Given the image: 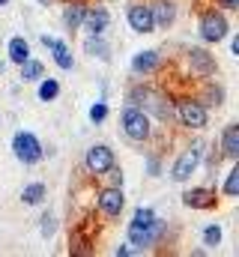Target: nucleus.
<instances>
[{
    "label": "nucleus",
    "mask_w": 239,
    "mask_h": 257,
    "mask_svg": "<svg viewBox=\"0 0 239 257\" xmlns=\"http://www.w3.org/2000/svg\"><path fill=\"white\" fill-rule=\"evenodd\" d=\"M129 102L132 105H138L141 111H147V114H153L159 123H165V126H171L177 117H174V99L165 93V90H156V87H144V84H138V87H132L129 90Z\"/></svg>",
    "instance_id": "f257e3e1"
},
{
    "label": "nucleus",
    "mask_w": 239,
    "mask_h": 257,
    "mask_svg": "<svg viewBox=\"0 0 239 257\" xmlns=\"http://www.w3.org/2000/svg\"><path fill=\"white\" fill-rule=\"evenodd\" d=\"M120 126H123V132H126V138H129V141H135V144H147V141L153 138L150 114H147V111H141V108H138V105H132V102L123 108Z\"/></svg>",
    "instance_id": "f03ea898"
},
{
    "label": "nucleus",
    "mask_w": 239,
    "mask_h": 257,
    "mask_svg": "<svg viewBox=\"0 0 239 257\" xmlns=\"http://www.w3.org/2000/svg\"><path fill=\"white\" fill-rule=\"evenodd\" d=\"M197 30H200V39H203V42L218 45L221 39H227L230 24H227L224 12L212 6V9H203V12H200V24H197Z\"/></svg>",
    "instance_id": "7ed1b4c3"
},
{
    "label": "nucleus",
    "mask_w": 239,
    "mask_h": 257,
    "mask_svg": "<svg viewBox=\"0 0 239 257\" xmlns=\"http://www.w3.org/2000/svg\"><path fill=\"white\" fill-rule=\"evenodd\" d=\"M203 141H194L188 150H182L179 153V159L174 162V168H171V180L174 183H185V180H191V174L197 171V165H200V159H203Z\"/></svg>",
    "instance_id": "20e7f679"
},
{
    "label": "nucleus",
    "mask_w": 239,
    "mask_h": 257,
    "mask_svg": "<svg viewBox=\"0 0 239 257\" xmlns=\"http://www.w3.org/2000/svg\"><path fill=\"white\" fill-rule=\"evenodd\" d=\"M12 153H15V159H18L21 165H36V162H42V156H45V150H42V144H39V138H36L33 132H15V138H12Z\"/></svg>",
    "instance_id": "39448f33"
},
{
    "label": "nucleus",
    "mask_w": 239,
    "mask_h": 257,
    "mask_svg": "<svg viewBox=\"0 0 239 257\" xmlns=\"http://www.w3.org/2000/svg\"><path fill=\"white\" fill-rule=\"evenodd\" d=\"M174 117L185 128H203L206 126V105H200L194 96H182L174 105Z\"/></svg>",
    "instance_id": "423d86ee"
},
{
    "label": "nucleus",
    "mask_w": 239,
    "mask_h": 257,
    "mask_svg": "<svg viewBox=\"0 0 239 257\" xmlns=\"http://www.w3.org/2000/svg\"><path fill=\"white\" fill-rule=\"evenodd\" d=\"M117 162H114V150L108 147V144H93L90 150H87V156H84V168H87V174H93V177H105L108 174V168H114Z\"/></svg>",
    "instance_id": "0eeeda50"
},
{
    "label": "nucleus",
    "mask_w": 239,
    "mask_h": 257,
    "mask_svg": "<svg viewBox=\"0 0 239 257\" xmlns=\"http://www.w3.org/2000/svg\"><path fill=\"white\" fill-rule=\"evenodd\" d=\"M185 63H188V69H191L197 78H212V75L218 72L215 57H212L206 48H188V51H185Z\"/></svg>",
    "instance_id": "6e6552de"
},
{
    "label": "nucleus",
    "mask_w": 239,
    "mask_h": 257,
    "mask_svg": "<svg viewBox=\"0 0 239 257\" xmlns=\"http://www.w3.org/2000/svg\"><path fill=\"white\" fill-rule=\"evenodd\" d=\"M96 203H99V212H102L105 218H117L120 212H123V206H126L123 189H117V186H105L102 192L96 194Z\"/></svg>",
    "instance_id": "1a4fd4ad"
},
{
    "label": "nucleus",
    "mask_w": 239,
    "mask_h": 257,
    "mask_svg": "<svg viewBox=\"0 0 239 257\" xmlns=\"http://www.w3.org/2000/svg\"><path fill=\"white\" fill-rule=\"evenodd\" d=\"M108 24H111V12H108L105 6H87V9H84L81 27L87 30V36H102V33L108 30Z\"/></svg>",
    "instance_id": "9d476101"
},
{
    "label": "nucleus",
    "mask_w": 239,
    "mask_h": 257,
    "mask_svg": "<svg viewBox=\"0 0 239 257\" xmlns=\"http://www.w3.org/2000/svg\"><path fill=\"white\" fill-rule=\"evenodd\" d=\"M126 18H129V27H132L135 33H153V30H156L150 3H132L129 12H126Z\"/></svg>",
    "instance_id": "9b49d317"
},
{
    "label": "nucleus",
    "mask_w": 239,
    "mask_h": 257,
    "mask_svg": "<svg viewBox=\"0 0 239 257\" xmlns=\"http://www.w3.org/2000/svg\"><path fill=\"white\" fill-rule=\"evenodd\" d=\"M215 203H218V197H215V189H209V186H197L182 194V206H188V209H212Z\"/></svg>",
    "instance_id": "f8f14e48"
},
{
    "label": "nucleus",
    "mask_w": 239,
    "mask_h": 257,
    "mask_svg": "<svg viewBox=\"0 0 239 257\" xmlns=\"http://www.w3.org/2000/svg\"><path fill=\"white\" fill-rule=\"evenodd\" d=\"M150 9H153V24L162 27V30H168L177 21V3L174 0H156Z\"/></svg>",
    "instance_id": "ddd939ff"
},
{
    "label": "nucleus",
    "mask_w": 239,
    "mask_h": 257,
    "mask_svg": "<svg viewBox=\"0 0 239 257\" xmlns=\"http://www.w3.org/2000/svg\"><path fill=\"white\" fill-rule=\"evenodd\" d=\"M221 156L227 159V162H236L239 159V126L236 123H227L224 132H221Z\"/></svg>",
    "instance_id": "4468645a"
},
{
    "label": "nucleus",
    "mask_w": 239,
    "mask_h": 257,
    "mask_svg": "<svg viewBox=\"0 0 239 257\" xmlns=\"http://www.w3.org/2000/svg\"><path fill=\"white\" fill-rule=\"evenodd\" d=\"M162 63V57H159V51H138L135 57H132V72L135 75H150V72H156Z\"/></svg>",
    "instance_id": "2eb2a0df"
},
{
    "label": "nucleus",
    "mask_w": 239,
    "mask_h": 257,
    "mask_svg": "<svg viewBox=\"0 0 239 257\" xmlns=\"http://www.w3.org/2000/svg\"><path fill=\"white\" fill-rule=\"evenodd\" d=\"M84 9H87L84 0H66V6H63V24H66V30H78L81 27Z\"/></svg>",
    "instance_id": "dca6fc26"
},
{
    "label": "nucleus",
    "mask_w": 239,
    "mask_h": 257,
    "mask_svg": "<svg viewBox=\"0 0 239 257\" xmlns=\"http://www.w3.org/2000/svg\"><path fill=\"white\" fill-rule=\"evenodd\" d=\"M200 105H209V108H221L224 105V87L221 84H215V81H206L203 84V93L200 96H194Z\"/></svg>",
    "instance_id": "f3484780"
},
{
    "label": "nucleus",
    "mask_w": 239,
    "mask_h": 257,
    "mask_svg": "<svg viewBox=\"0 0 239 257\" xmlns=\"http://www.w3.org/2000/svg\"><path fill=\"white\" fill-rule=\"evenodd\" d=\"M84 51H87L90 57L102 60V63H108V60H111V45H108L102 36H87V42H84Z\"/></svg>",
    "instance_id": "a211bd4d"
},
{
    "label": "nucleus",
    "mask_w": 239,
    "mask_h": 257,
    "mask_svg": "<svg viewBox=\"0 0 239 257\" xmlns=\"http://www.w3.org/2000/svg\"><path fill=\"white\" fill-rule=\"evenodd\" d=\"M27 57H30V45H27V39H24V36H12V39H9V63L21 66Z\"/></svg>",
    "instance_id": "6ab92c4d"
},
{
    "label": "nucleus",
    "mask_w": 239,
    "mask_h": 257,
    "mask_svg": "<svg viewBox=\"0 0 239 257\" xmlns=\"http://www.w3.org/2000/svg\"><path fill=\"white\" fill-rule=\"evenodd\" d=\"M42 75H45V66L39 63V60H30V57H27V60L21 63V81H24V84H33V81H39Z\"/></svg>",
    "instance_id": "aec40b11"
},
{
    "label": "nucleus",
    "mask_w": 239,
    "mask_h": 257,
    "mask_svg": "<svg viewBox=\"0 0 239 257\" xmlns=\"http://www.w3.org/2000/svg\"><path fill=\"white\" fill-rule=\"evenodd\" d=\"M21 200H24L27 206H39V203L45 200V183H30V186H24Z\"/></svg>",
    "instance_id": "412c9836"
},
{
    "label": "nucleus",
    "mask_w": 239,
    "mask_h": 257,
    "mask_svg": "<svg viewBox=\"0 0 239 257\" xmlns=\"http://www.w3.org/2000/svg\"><path fill=\"white\" fill-rule=\"evenodd\" d=\"M51 51H54V63L60 66V69H66V72H69V69H72V66H75V60H72V54H69V45H66V42H54V45H51Z\"/></svg>",
    "instance_id": "4be33fe9"
},
{
    "label": "nucleus",
    "mask_w": 239,
    "mask_h": 257,
    "mask_svg": "<svg viewBox=\"0 0 239 257\" xmlns=\"http://www.w3.org/2000/svg\"><path fill=\"white\" fill-rule=\"evenodd\" d=\"M39 81H42V84H39V99H42V102H51V99H57V96H60L57 78H45V75H42Z\"/></svg>",
    "instance_id": "5701e85b"
},
{
    "label": "nucleus",
    "mask_w": 239,
    "mask_h": 257,
    "mask_svg": "<svg viewBox=\"0 0 239 257\" xmlns=\"http://www.w3.org/2000/svg\"><path fill=\"white\" fill-rule=\"evenodd\" d=\"M153 221H156V212L150 206H138L135 215H132V227H150Z\"/></svg>",
    "instance_id": "b1692460"
},
{
    "label": "nucleus",
    "mask_w": 239,
    "mask_h": 257,
    "mask_svg": "<svg viewBox=\"0 0 239 257\" xmlns=\"http://www.w3.org/2000/svg\"><path fill=\"white\" fill-rule=\"evenodd\" d=\"M203 245H206V248H218V245H221V227H218V224L203 227Z\"/></svg>",
    "instance_id": "393cba45"
},
{
    "label": "nucleus",
    "mask_w": 239,
    "mask_h": 257,
    "mask_svg": "<svg viewBox=\"0 0 239 257\" xmlns=\"http://www.w3.org/2000/svg\"><path fill=\"white\" fill-rule=\"evenodd\" d=\"M224 194H227V197H236V194H239V168H230V171H227Z\"/></svg>",
    "instance_id": "a878e982"
},
{
    "label": "nucleus",
    "mask_w": 239,
    "mask_h": 257,
    "mask_svg": "<svg viewBox=\"0 0 239 257\" xmlns=\"http://www.w3.org/2000/svg\"><path fill=\"white\" fill-rule=\"evenodd\" d=\"M39 233H42L45 239H51V236L57 233V218H54L51 212H45V215H42V224H39Z\"/></svg>",
    "instance_id": "bb28decb"
},
{
    "label": "nucleus",
    "mask_w": 239,
    "mask_h": 257,
    "mask_svg": "<svg viewBox=\"0 0 239 257\" xmlns=\"http://www.w3.org/2000/svg\"><path fill=\"white\" fill-rule=\"evenodd\" d=\"M108 117V105L105 102H96L93 108H90V123H102Z\"/></svg>",
    "instance_id": "cd10ccee"
},
{
    "label": "nucleus",
    "mask_w": 239,
    "mask_h": 257,
    "mask_svg": "<svg viewBox=\"0 0 239 257\" xmlns=\"http://www.w3.org/2000/svg\"><path fill=\"white\" fill-rule=\"evenodd\" d=\"M108 174H111V186L123 189V171H120L117 165H114V168H108Z\"/></svg>",
    "instance_id": "c85d7f7f"
},
{
    "label": "nucleus",
    "mask_w": 239,
    "mask_h": 257,
    "mask_svg": "<svg viewBox=\"0 0 239 257\" xmlns=\"http://www.w3.org/2000/svg\"><path fill=\"white\" fill-rule=\"evenodd\" d=\"M147 168H150V177H159V171H162V165H159V159H156V156H150V159H147Z\"/></svg>",
    "instance_id": "c756f323"
},
{
    "label": "nucleus",
    "mask_w": 239,
    "mask_h": 257,
    "mask_svg": "<svg viewBox=\"0 0 239 257\" xmlns=\"http://www.w3.org/2000/svg\"><path fill=\"white\" fill-rule=\"evenodd\" d=\"M218 6H224V9H239V0H215Z\"/></svg>",
    "instance_id": "7c9ffc66"
},
{
    "label": "nucleus",
    "mask_w": 239,
    "mask_h": 257,
    "mask_svg": "<svg viewBox=\"0 0 239 257\" xmlns=\"http://www.w3.org/2000/svg\"><path fill=\"white\" fill-rule=\"evenodd\" d=\"M114 254H117V257H126V254H132V248H129V245H117V248H114Z\"/></svg>",
    "instance_id": "2f4dec72"
},
{
    "label": "nucleus",
    "mask_w": 239,
    "mask_h": 257,
    "mask_svg": "<svg viewBox=\"0 0 239 257\" xmlns=\"http://www.w3.org/2000/svg\"><path fill=\"white\" fill-rule=\"evenodd\" d=\"M230 54L239 57V36H233V42H230Z\"/></svg>",
    "instance_id": "473e14b6"
},
{
    "label": "nucleus",
    "mask_w": 239,
    "mask_h": 257,
    "mask_svg": "<svg viewBox=\"0 0 239 257\" xmlns=\"http://www.w3.org/2000/svg\"><path fill=\"white\" fill-rule=\"evenodd\" d=\"M54 42H57V39H54V36H48V33H45V36H42V45H45V48H51V45H54Z\"/></svg>",
    "instance_id": "72a5a7b5"
},
{
    "label": "nucleus",
    "mask_w": 239,
    "mask_h": 257,
    "mask_svg": "<svg viewBox=\"0 0 239 257\" xmlns=\"http://www.w3.org/2000/svg\"><path fill=\"white\" fill-rule=\"evenodd\" d=\"M3 69H6V63H3V60H0V75H3Z\"/></svg>",
    "instance_id": "f704fd0d"
},
{
    "label": "nucleus",
    "mask_w": 239,
    "mask_h": 257,
    "mask_svg": "<svg viewBox=\"0 0 239 257\" xmlns=\"http://www.w3.org/2000/svg\"><path fill=\"white\" fill-rule=\"evenodd\" d=\"M39 3H42V6H48V3H51V0H39Z\"/></svg>",
    "instance_id": "c9c22d12"
},
{
    "label": "nucleus",
    "mask_w": 239,
    "mask_h": 257,
    "mask_svg": "<svg viewBox=\"0 0 239 257\" xmlns=\"http://www.w3.org/2000/svg\"><path fill=\"white\" fill-rule=\"evenodd\" d=\"M0 6H9V0H0Z\"/></svg>",
    "instance_id": "e433bc0d"
}]
</instances>
